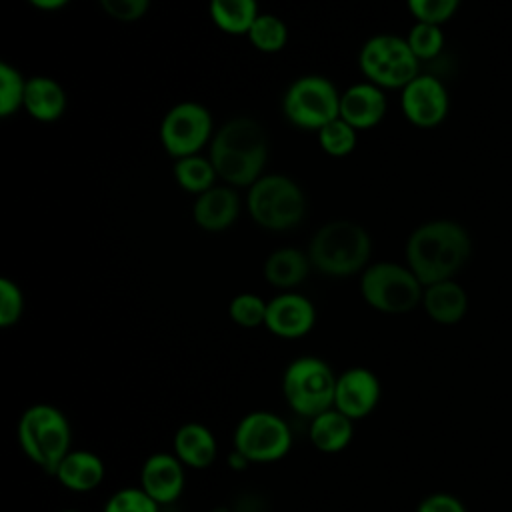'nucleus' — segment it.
<instances>
[{"label":"nucleus","instance_id":"nucleus-33","mask_svg":"<svg viewBox=\"0 0 512 512\" xmlns=\"http://www.w3.org/2000/svg\"><path fill=\"white\" fill-rule=\"evenodd\" d=\"M24 314V294L10 278H0V326L10 328Z\"/></svg>","mask_w":512,"mask_h":512},{"label":"nucleus","instance_id":"nucleus-35","mask_svg":"<svg viewBox=\"0 0 512 512\" xmlns=\"http://www.w3.org/2000/svg\"><path fill=\"white\" fill-rule=\"evenodd\" d=\"M416 512H468V510H466V504L456 494L432 492L418 502Z\"/></svg>","mask_w":512,"mask_h":512},{"label":"nucleus","instance_id":"nucleus-19","mask_svg":"<svg viewBox=\"0 0 512 512\" xmlns=\"http://www.w3.org/2000/svg\"><path fill=\"white\" fill-rule=\"evenodd\" d=\"M60 486L72 492H92L106 476L104 460L92 450H70L52 474Z\"/></svg>","mask_w":512,"mask_h":512},{"label":"nucleus","instance_id":"nucleus-23","mask_svg":"<svg viewBox=\"0 0 512 512\" xmlns=\"http://www.w3.org/2000/svg\"><path fill=\"white\" fill-rule=\"evenodd\" d=\"M312 264L308 258V252L294 248V246H284L268 254L264 262V280L280 290H292L300 286L310 272Z\"/></svg>","mask_w":512,"mask_h":512},{"label":"nucleus","instance_id":"nucleus-16","mask_svg":"<svg viewBox=\"0 0 512 512\" xmlns=\"http://www.w3.org/2000/svg\"><path fill=\"white\" fill-rule=\"evenodd\" d=\"M388 110V100L382 88L370 82H356L340 92V118L356 130L378 126Z\"/></svg>","mask_w":512,"mask_h":512},{"label":"nucleus","instance_id":"nucleus-5","mask_svg":"<svg viewBox=\"0 0 512 512\" xmlns=\"http://www.w3.org/2000/svg\"><path fill=\"white\" fill-rule=\"evenodd\" d=\"M246 208L260 228L282 232L296 228L304 220L306 196L292 178L264 174L248 188Z\"/></svg>","mask_w":512,"mask_h":512},{"label":"nucleus","instance_id":"nucleus-22","mask_svg":"<svg viewBox=\"0 0 512 512\" xmlns=\"http://www.w3.org/2000/svg\"><path fill=\"white\" fill-rule=\"evenodd\" d=\"M310 444L322 454H338L346 450L354 438V420L336 408L310 418L308 424Z\"/></svg>","mask_w":512,"mask_h":512},{"label":"nucleus","instance_id":"nucleus-15","mask_svg":"<svg viewBox=\"0 0 512 512\" xmlns=\"http://www.w3.org/2000/svg\"><path fill=\"white\" fill-rule=\"evenodd\" d=\"M184 464L174 452H154L140 468V488L160 506L176 502L184 492Z\"/></svg>","mask_w":512,"mask_h":512},{"label":"nucleus","instance_id":"nucleus-29","mask_svg":"<svg viewBox=\"0 0 512 512\" xmlns=\"http://www.w3.org/2000/svg\"><path fill=\"white\" fill-rule=\"evenodd\" d=\"M266 310H268V302L252 292H240L228 304V316L240 328L264 326Z\"/></svg>","mask_w":512,"mask_h":512},{"label":"nucleus","instance_id":"nucleus-34","mask_svg":"<svg viewBox=\"0 0 512 512\" xmlns=\"http://www.w3.org/2000/svg\"><path fill=\"white\" fill-rule=\"evenodd\" d=\"M104 14L118 22H136L150 10L152 0H98Z\"/></svg>","mask_w":512,"mask_h":512},{"label":"nucleus","instance_id":"nucleus-21","mask_svg":"<svg viewBox=\"0 0 512 512\" xmlns=\"http://www.w3.org/2000/svg\"><path fill=\"white\" fill-rule=\"evenodd\" d=\"M68 96L60 82L50 76H32L26 80L24 110L38 122H56L66 112Z\"/></svg>","mask_w":512,"mask_h":512},{"label":"nucleus","instance_id":"nucleus-2","mask_svg":"<svg viewBox=\"0 0 512 512\" xmlns=\"http://www.w3.org/2000/svg\"><path fill=\"white\" fill-rule=\"evenodd\" d=\"M208 158L218 178L228 186L250 188L268 162V136L262 124L248 116L230 118L216 130L210 142Z\"/></svg>","mask_w":512,"mask_h":512},{"label":"nucleus","instance_id":"nucleus-7","mask_svg":"<svg viewBox=\"0 0 512 512\" xmlns=\"http://www.w3.org/2000/svg\"><path fill=\"white\" fill-rule=\"evenodd\" d=\"M360 296L378 312L406 314L422 304L424 286L408 266L386 260L364 268Z\"/></svg>","mask_w":512,"mask_h":512},{"label":"nucleus","instance_id":"nucleus-36","mask_svg":"<svg viewBox=\"0 0 512 512\" xmlns=\"http://www.w3.org/2000/svg\"><path fill=\"white\" fill-rule=\"evenodd\" d=\"M30 6L44 10V12H52V10H60L64 8L70 0H26Z\"/></svg>","mask_w":512,"mask_h":512},{"label":"nucleus","instance_id":"nucleus-1","mask_svg":"<svg viewBox=\"0 0 512 512\" xmlns=\"http://www.w3.org/2000/svg\"><path fill=\"white\" fill-rule=\"evenodd\" d=\"M470 254V232L446 218L420 224L406 240V266L422 286L452 280L464 268Z\"/></svg>","mask_w":512,"mask_h":512},{"label":"nucleus","instance_id":"nucleus-38","mask_svg":"<svg viewBox=\"0 0 512 512\" xmlns=\"http://www.w3.org/2000/svg\"><path fill=\"white\" fill-rule=\"evenodd\" d=\"M206 512H228L226 508H212V510H206Z\"/></svg>","mask_w":512,"mask_h":512},{"label":"nucleus","instance_id":"nucleus-27","mask_svg":"<svg viewBox=\"0 0 512 512\" xmlns=\"http://www.w3.org/2000/svg\"><path fill=\"white\" fill-rule=\"evenodd\" d=\"M358 130L352 128L348 122H344L342 118H336L332 122H328L326 126H322L318 130V142L320 148L334 158H344L348 154L354 152L356 144H358Z\"/></svg>","mask_w":512,"mask_h":512},{"label":"nucleus","instance_id":"nucleus-3","mask_svg":"<svg viewBox=\"0 0 512 512\" xmlns=\"http://www.w3.org/2000/svg\"><path fill=\"white\" fill-rule=\"evenodd\" d=\"M306 252L314 270L344 278L364 272L372 254V238L352 220H332L314 232Z\"/></svg>","mask_w":512,"mask_h":512},{"label":"nucleus","instance_id":"nucleus-10","mask_svg":"<svg viewBox=\"0 0 512 512\" xmlns=\"http://www.w3.org/2000/svg\"><path fill=\"white\" fill-rule=\"evenodd\" d=\"M292 448V430L288 422L270 410H252L244 414L232 434V450L250 464H270L282 460Z\"/></svg>","mask_w":512,"mask_h":512},{"label":"nucleus","instance_id":"nucleus-13","mask_svg":"<svg viewBox=\"0 0 512 512\" xmlns=\"http://www.w3.org/2000/svg\"><path fill=\"white\" fill-rule=\"evenodd\" d=\"M380 396V380L366 366H350L336 378L334 408L354 422L370 416L376 410Z\"/></svg>","mask_w":512,"mask_h":512},{"label":"nucleus","instance_id":"nucleus-31","mask_svg":"<svg viewBox=\"0 0 512 512\" xmlns=\"http://www.w3.org/2000/svg\"><path fill=\"white\" fill-rule=\"evenodd\" d=\"M102 512H160V504L140 486L116 490L104 504Z\"/></svg>","mask_w":512,"mask_h":512},{"label":"nucleus","instance_id":"nucleus-9","mask_svg":"<svg viewBox=\"0 0 512 512\" xmlns=\"http://www.w3.org/2000/svg\"><path fill=\"white\" fill-rule=\"evenodd\" d=\"M282 112L296 128L318 132L328 122L340 118V92L326 76H300L286 88Z\"/></svg>","mask_w":512,"mask_h":512},{"label":"nucleus","instance_id":"nucleus-30","mask_svg":"<svg viewBox=\"0 0 512 512\" xmlns=\"http://www.w3.org/2000/svg\"><path fill=\"white\" fill-rule=\"evenodd\" d=\"M406 42L414 56L422 60H432L436 58L442 48H444V32L442 26L438 24H426V22H416L406 36Z\"/></svg>","mask_w":512,"mask_h":512},{"label":"nucleus","instance_id":"nucleus-6","mask_svg":"<svg viewBox=\"0 0 512 512\" xmlns=\"http://www.w3.org/2000/svg\"><path fill=\"white\" fill-rule=\"evenodd\" d=\"M336 374L318 356L294 358L282 374V396L290 410L302 418H314L334 408Z\"/></svg>","mask_w":512,"mask_h":512},{"label":"nucleus","instance_id":"nucleus-4","mask_svg":"<svg viewBox=\"0 0 512 512\" xmlns=\"http://www.w3.org/2000/svg\"><path fill=\"white\" fill-rule=\"evenodd\" d=\"M16 438L24 456L50 476L72 450V428L66 414L46 402H36L20 414Z\"/></svg>","mask_w":512,"mask_h":512},{"label":"nucleus","instance_id":"nucleus-18","mask_svg":"<svg viewBox=\"0 0 512 512\" xmlns=\"http://www.w3.org/2000/svg\"><path fill=\"white\" fill-rule=\"evenodd\" d=\"M172 452L186 468L204 470L214 464L218 456V442L206 424L184 422L174 432Z\"/></svg>","mask_w":512,"mask_h":512},{"label":"nucleus","instance_id":"nucleus-11","mask_svg":"<svg viewBox=\"0 0 512 512\" xmlns=\"http://www.w3.org/2000/svg\"><path fill=\"white\" fill-rule=\"evenodd\" d=\"M214 124L210 110L200 102L174 104L160 122V142L172 158L200 154L212 142Z\"/></svg>","mask_w":512,"mask_h":512},{"label":"nucleus","instance_id":"nucleus-32","mask_svg":"<svg viewBox=\"0 0 512 512\" xmlns=\"http://www.w3.org/2000/svg\"><path fill=\"white\" fill-rule=\"evenodd\" d=\"M460 0H406L408 12L416 22L442 26L458 12Z\"/></svg>","mask_w":512,"mask_h":512},{"label":"nucleus","instance_id":"nucleus-8","mask_svg":"<svg viewBox=\"0 0 512 512\" xmlns=\"http://www.w3.org/2000/svg\"><path fill=\"white\" fill-rule=\"evenodd\" d=\"M358 68L366 82L376 84L382 90H402L420 74V60L410 50L406 38L396 34H376L362 44Z\"/></svg>","mask_w":512,"mask_h":512},{"label":"nucleus","instance_id":"nucleus-24","mask_svg":"<svg viewBox=\"0 0 512 512\" xmlns=\"http://www.w3.org/2000/svg\"><path fill=\"white\" fill-rule=\"evenodd\" d=\"M208 12L214 26L226 34H248L260 16L258 0H208Z\"/></svg>","mask_w":512,"mask_h":512},{"label":"nucleus","instance_id":"nucleus-25","mask_svg":"<svg viewBox=\"0 0 512 512\" xmlns=\"http://www.w3.org/2000/svg\"><path fill=\"white\" fill-rule=\"evenodd\" d=\"M174 178L182 190L200 196L216 186L218 174L208 156L192 154L174 162Z\"/></svg>","mask_w":512,"mask_h":512},{"label":"nucleus","instance_id":"nucleus-37","mask_svg":"<svg viewBox=\"0 0 512 512\" xmlns=\"http://www.w3.org/2000/svg\"><path fill=\"white\" fill-rule=\"evenodd\" d=\"M58 512H82V510H76V508H64V510H58Z\"/></svg>","mask_w":512,"mask_h":512},{"label":"nucleus","instance_id":"nucleus-26","mask_svg":"<svg viewBox=\"0 0 512 512\" xmlns=\"http://www.w3.org/2000/svg\"><path fill=\"white\" fill-rule=\"evenodd\" d=\"M246 36L256 50L274 54L288 44V26L276 14H260Z\"/></svg>","mask_w":512,"mask_h":512},{"label":"nucleus","instance_id":"nucleus-14","mask_svg":"<svg viewBox=\"0 0 512 512\" xmlns=\"http://www.w3.org/2000/svg\"><path fill=\"white\" fill-rule=\"evenodd\" d=\"M316 324V308L304 294L282 292L268 300L266 330L284 340H298L310 334Z\"/></svg>","mask_w":512,"mask_h":512},{"label":"nucleus","instance_id":"nucleus-20","mask_svg":"<svg viewBox=\"0 0 512 512\" xmlns=\"http://www.w3.org/2000/svg\"><path fill=\"white\" fill-rule=\"evenodd\" d=\"M422 308L428 314V318L434 320L436 324L452 326L466 316L468 294L454 278L442 280V282L424 286Z\"/></svg>","mask_w":512,"mask_h":512},{"label":"nucleus","instance_id":"nucleus-12","mask_svg":"<svg viewBox=\"0 0 512 512\" xmlns=\"http://www.w3.org/2000/svg\"><path fill=\"white\" fill-rule=\"evenodd\" d=\"M400 106L410 124L418 128H436L448 116L450 96L440 78L418 74L402 88Z\"/></svg>","mask_w":512,"mask_h":512},{"label":"nucleus","instance_id":"nucleus-28","mask_svg":"<svg viewBox=\"0 0 512 512\" xmlns=\"http://www.w3.org/2000/svg\"><path fill=\"white\" fill-rule=\"evenodd\" d=\"M26 80L20 70L8 62L0 64V116L8 118L24 108Z\"/></svg>","mask_w":512,"mask_h":512},{"label":"nucleus","instance_id":"nucleus-17","mask_svg":"<svg viewBox=\"0 0 512 512\" xmlns=\"http://www.w3.org/2000/svg\"><path fill=\"white\" fill-rule=\"evenodd\" d=\"M240 208V198L232 186H214L196 196L192 218L206 232H222L238 220Z\"/></svg>","mask_w":512,"mask_h":512}]
</instances>
